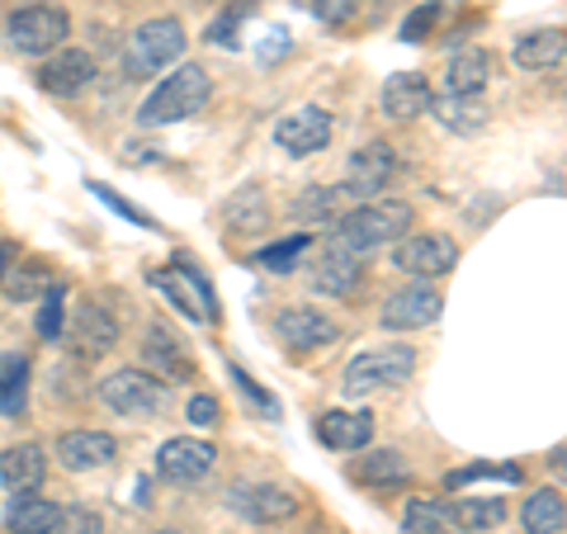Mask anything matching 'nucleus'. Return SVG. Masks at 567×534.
Listing matches in <instances>:
<instances>
[{
  "label": "nucleus",
  "instance_id": "obj_1",
  "mask_svg": "<svg viewBox=\"0 0 567 534\" xmlns=\"http://www.w3.org/2000/svg\"><path fill=\"white\" fill-rule=\"evenodd\" d=\"M412 223H416V208L406 199H364V204H354L341 223H336V246L364 256V251H374V246H388V242L406 237V227Z\"/></svg>",
  "mask_w": 567,
  "mask_h": 534
},
{
  "label": "nucleus",
  "instance_id": "obj_2",
  "mask_svg": "<svg viewBox=\"0 0 567 534\" xmlns=\"http://www.w3.org/2000/svg\"><path fill=\"white\" fill-rule=\"evenodd\" d=\"M208 95H213L208 71L194 66V62H185V66H175L147 100H142L137 123H142V129H166V123H185V119H194V114L204 110Z\"/></svg>",
  "mask_w": 567,
  "mask_h": 534
},
{
  "label": "nucleus",
  "instance_id": "obj_3",
  "mask_svg": "<svg viewBox=\"0 0 567 534\" xmlns=\"http://www.w3.org/2000/svg\"><path fill=\"white\" fill-rule=\"evenodd\" d=\"M71 33V14L52 0H33V6H20L6 20V43L20 52V58H48L58 52L62 39Z\"/></svg>",
  "mask_w": 567,
  "mask_h": 534
},
{
  "label": "nucleus",
  "instance_id": "obj_4",
  "mask_svg": "<svg viewBox=\"0 0 567 534\" xmlns=\"http://www.w3.org/2000/svg\"><path fill=\"white\" fill-rule=\"evenodd\" d=\"M416 369V350L412 346H379V350H360L346 364V398H369L383 388H402Z\"/></svg>",
  "mask_w": 567,
  "mask_h": 534
},
{
  "label": "nucleus",
  "instance_id": "obj_5",
  "mask_svg": "<svg viewBox=\"0 0 567 534\" xmlns=\"http://www.w3.org/2000/svg\"><path fill=\"white\" fill-rule=\"evenodd\" d=\"M100 402L128 421H152L171 402V388L147 369H114L110 379H100Z\"/></svg>",
  "mask_w": 567,
  "mask_h": 534
},
{
  "label": "nucleus",
  "instance_id": "obj_6",
  "mask_svg": "<svg viewBox=\"0 0 567 534\" xmlns=\"http://www.w3.org/2000/svg\"><path fill=\"white\" fill-rule=\"evenodd\" d=\"M185 58V24L175 14H156V20H142L128 39V66L152 76V71H166L171 62Z\"/></svg>",
  "mask_w": 567,
  "mask_h": 534
},
{
  "label": "nucleus",
  "instance_id": "obj_7",
  "mask_svg": "<svg viewBox=\"0 0 567 534\" xmlns=\"http://www.w3.org/2000/svg\"><path fill=\"white\" fill-rule=\"evenodd\" d=\"M393 246H398V251H393V265H398L402 275H412V279H440V275H450L454 265H458V242L445 237V233L398 237Z\"/></svg>",
  "mask_w": 567,
  "mask_h": 534
},
{
  "label": "nucleus",
  "instance_id": "obj_8",
  "mask_svg": "<svg viewBox=\"0 0 567 534\" xmlns=\"http://www.w3.org/2000/svg\"><path fill=\"white\" fill-rule=\"evenodd\" d=\"M223 502H227V511L251 525H284L298 511V496L279 483H233Z\"/></svg>",
  "mask_w": 567,
  "mask_h": 534
},
{
  "label": "nucleus",
  "instance_id": "obj_9",
  "mask_svg": "<svg viewBox=\"0 0 567 534\" xmlns=\"http://www.w3.org/2000/svg\"><path fill=\"white\" fill-rule=\"evenodd\" d=\"M275 336H279V346L308 355V350H327L341 341V322H331L327 312L308 308V302H293V308L275 312Z\"/></svg>",
  "mask_w": 567,
  "mask_h": 534
},
{
  "label": "nucleus",
  "instance_id": "obj_10",
  "mask_svg": "<svg viewBox=\"0 0 567 534\" xmlns=\"http://www.w3.org/2000/svg\"><path fill=\"white\" fill-rule=\"evenodd\" d=\"M393 175H398V152L388 147V142H369V147L350 156V175L336 185V194H350L354 204L379 199V189H388Z\"/></svg>",
  "mask_w": 567,
  "mask_h": 534
},
{
  "label": "nucleus",
  "instance_id": "obj_11",
  "mask_svg": "<svg viewBox=\"0 0 567 534\" xmlns=\"http://www.w3.org/2000/svg\"><path fill=\"white\" fill-rule=\"evenodd\" d=\"M66 331V346L81 355V360H100V355H110L118 346V322L114 312L104 308V302H81L76 312H71V322H62Z\"/></svg>",
  "mask_w": 567,
  "mask_h": 534
},
{
  "label": "nucleus",
  "instance_id": "obj_12",
  "mask_svg": "<svg viewBox=\"0 0 567 534\" xmlns=\"http://www.w3.org/2000/svg\"><path fill=\"white\" fill-rule=\"evenodd\" d=\"M440 312H445V298H440L431 284H406V289L388 294L379 322H383V331H421V327L440 322Z\"/></svg>",
  "mask_w": 567,
  "mask_h": 534
},
{
  "label": "nucleus",
  "instance_id": "obj_13",
  "mask_svg": "<svg viewBox=\"0 0 567 534\" xmlns=\"http://www.w3.org/2000/svg\"><path fill=\"white\" fill-rule=\"evenodd\" d=\"M331 114L322 110V104H303V110H293V114H284L275 123V142L289 156H312V152H322L327 142H331Z\"/></svg>",
  "mask_w": 567,
  "mask_h": 534
},
{
  "label": "nucleus",
  "instance_id": "obj_14",
  "mask_svg": "<svg viewBox=\"0 0 567 534\" xmlns=\"http://www.w3.org/2000/svg\"><path fill=\"white\" fill-rule=\"evenodd\" d=\"M213 464H218V450L194 435H175L156 450V469H162L166 483H199V477L213 473Z\"/></svg>",
  "mask_w": 567,
  "mask_h": 534
},
{
  "label": "nucleus",
  "instance_id": "obj_15",
  "mask_svg": "<svg viewBox=\"0 0 567 534\" xmlns=\"http://www.w3.org/2000/svg\"><path fill=\"white\" fill-rule=\"evenodd\" d=\"M95 76H100V66H95V58H91L85 48H58V52H52V58L39 66V85H43L48 95H58V100L81 95Z\"/></svg>",
  "mask_w": 567,
  "mask_h": 534
},
{
  "label": "nucleus",
  "instance_id": "obj_16",
  "mask_svg": "<svg viewBox=\"0 0 567 534\" xmlns=\"http://www.w3.org/2000/svg\"><path fill=\"white\" fill-rule=\"evenodd\" d=\"M156 284L171 294V302H181V308L194 317V322H213L218 317V302H213V289H208V279L194 270L189 260H175L171 270L156 275Z\"/></svg>",
  "mask_w": 567,
  "mask_h": 534
},
{
  "label": "nucleus",
  "instance_id": "obj_17",
  "mask_svg": "<svg viewBox=\"0 0 567 534\" xmlns=\"http://www.w3.org/2000/svg\"><path fill=\"white\" fill-rule=\"evenodd\" d=\"M142 360H147V373H156V379H171V383L194 379V355L185 350L181 336L166 331L162 322L147 327V341H142Z\"/></svg>",
  "mask_w": 567,
  "mask_h": 534
},
{
  "label": "nucleus",
  "instance_id": "obj_18",
  "mask_svg": "<svg viewBox=\"0 0 567 534\" xmlns=\"http://www.w3.org/2000/svg\"><path fill=\"white\" fill-rule=\"evenodd\" d=\"M431 100H435L431 81L416 76V71H398V76H388L383 81V95H379L383 114L393 119V123H412L421 114H431Z\"/></svg>",
  "mask_w": 567,
  "mask_h": 534
},
{
  "label": "nucleus",
  "instance_id": "obj_19",
  "mask_svg": "<svg viewBox=\"0 0 567 534\" xmlns=\"http://www.w3.org/2000/svg\"><path fill=\"white\" fill-rule=\"evenodd\" d=\"M114 454H118V440L110 431H66L58 440V464L66 473L104 469V464H114Z\"/></svg>",
  "mask_w": 567,
  "mask_h": 534
},
{
  "label": "nucleus",
  "instance_id": "obj_20",
  "mask_svg": "<svg viewBox=\"0 0 567 534\" xmlns=\"http://www.w3.org/2000/svg\"><path fill=\"white\" fill-rule=\"evenodd\" d=\"M360 279H364L360 256L331 242L327 251H322V260H317V270H312V289L317 294H331V298H346V294L360 289Z\"/></svg>",
  "mask_w": 567,
  "mask_h": 534
},
{
  "label": "nucleus",
  "instance_id": "obj_21",
  "mask_svg": "<svg viewBox=\"0 0 567 534\" xmlns=\"http://www.w3.org/2000/svg\"><path fill=\"white\" fill-rule=\"evenodd\" d=\"M317 440H322L327 450L354 454L374 440V417L369 412H322L317 417Z\"/></svg>",
  "mask_w": 567,
  "mask_h": 534
},
{
  "label": "nucleus",
  "instance_id": "obj_22",
  "mask_svg": "<svg viewBox=\"0 0 567 534\" xmlns=\"http://www.w3.org/2000/svg\"><path fill=\"white\" fill-rule=\"evenodd\" d=\"M43 477H48L43 444H10V450L0 454V483L10 492H39Z\"/></svg>",
  "mask_w": 567,
  "mask_h": 534
},
{
  "label": "nucleus",
  "instance_id": "obj_23",
  "mask_svg": "<svg viewBox=\"0 0 567 534\" xmlns=\"http://www.w3.org/2000/svg\"><path fill=\"white\" fill-rule=\"evenodd\" d=\"M563 52H567V33L554 24V29H529V33H520L516 48H511V58H516L520 71H548V66L563 62Z\"/></svg>",
  "mask_w": 567,
  "mask_h": 534
},
{
  "label": "nucleus",
  "instance_id": "obj_24",
  "mask_svg": "<svg viewBox=\"0 0 567 534\" xmlns=\"http://www.w3.org/2000/svg\"><path fill=\"white\" fill-rule=\"evenodd\" d=\"M431 110H435V119L445 123L450 133H458V137L483 133V129H487V114H492L483 95H440V100H431Z\"/></svg>",
  "mask_w": 567,
  "mask_h": 534
},
{
  "label": "nucleus",
  "instance_id": "obj_25",
  "mask_svg": "<svg viewBox=\"0 0 567 534\" xmlns=\"http://www.w3.org/2000/svg\"><path fill=\"white\" fill-rule=\"evenodd\" d=\"M487 76H492L487 48H464V52H454L450 66H445V95H483Z\"/></svg>",
  "mask_w": 567,
  "mask_h": 534
},
{
  "label": "nucleus",
  "instance_id": "obj_26",
  "mask_svg": "<svg viewBox=\"0 0 567 534\" xmlns=\"http://www.w3.org/2000/svg\"><path fill=\"white\" fill-rule=\"evenodd\" d=\"M350 477L354 483H364V487H398V483L412 477V464H406L398 450H369V454H360L350 464Z\"/></svg>",
  "mask_w": 567,
  "mask_h": 534
},
{
  "label": "nucleus",
  "instance_id": "obj_27",
  "mask_svg": "<svg viewBox=\"0 0 567 534\" xmlns=\"http://www.w3.org/2000/svg\"><path fill=\"white\" fill-rule=\"evenodd\" d=\"M520 525H525V534H563V525H567L563 487H539V492H529L525 506H520Z\"/></svg>",
  "mask_w": 567,
  "mask_h": 534
},
{
  "label": "nucleus",
  "instance_id": "obj_28",
  "mask_svg": "<svg viewBox=\"0 0 567 534\" xmlns=\"http://www.w3.org/2000/svg\"><path fill=\"white\" fill-rule=\"evenodd\" d=\"M29 407V360L24 355H0V417L20 421Z\"/></svg>",
  "mask_w": 567,
  "mask_h": 534
},
{
  "label": "nucleus",
  "instance_id": "obj_29",
  "mask_svg": "<svg viewBox=\"0 0 567 534\" xmlns=\"http://www.w3.org/2000/svg\"><path fill=\"white\" fill-rule=\"evenodd\" d=\"M223 223L237 227V233H260V227H270V204L256 185H246L223 204Z\"/></svg>",
  "mask_w": 567,
  "mask_h": 534
},
{
  "label": "nucleus",
  "instance_id": "obj_30",
  "mask_svg": "<svg viewBox=\"0 0 567 534\" xmlns=\"http://www.w3.org/2000/svg\"><path fill=\"white\" fill-rule=\"evenodd\" d=\"M58 521H62V506L48 502V496H33V492H24L20 502H14V511H10V530L14 534H52Z\"/></svg>",
  "mask_w": 567,
  "mask_h": 534
},
{
  "label": "nucleus",
  "instance_id": "obj_31",
  "mask_svg": "<svg viewBox=\"0 0 567 534\" xmlns=\"http://www.w3.org/2000/svg\"><path fill=\"white\" fill-rule=\"evenodd\" d=\"M445 511H450V521L458 530H502V521H506L502 496H473V502H454Z\"/></svg>",
  "mask_w": 567,
  "mask_h": 534
},
{
  "label": "nucleus",
  "instance_id": "obj_32",
  "mask_svg": "<svg viewBox=\"0 0 567 534\" xmlns=\"http://www.w3.org/2000/svg\"><path fill=\"white\" fill-rule=\"evenodd\" d=\"M445 525H450V511L440 502H425V496H412V502H406V515H402L406 534H440Z\"/></svg>",
  "mask_w": 567,
  "mask_h": 534
},
{
  "label": "nucleus",
  "instance_id": "obj_33",
  "mask_svg": "<svg viewBox=\"0 0 567 534\" xmlns=\"http://www.w3.org/2000/svg\"><path fill=\"white\" fill-rule=\"evenodd\" d=\"M468 483H520V469L516 464H473V469H454L445 477V487H468Z\"/></svg>",
  "mask_w": 567,
  "mask_h": 534
},
{
  "label": "nucleus",
  "instance_id": "obj_34",
  "mask_svg": "<svg viewBox=\"0 0 567 534\" xmlns=\"http://www.w3.org/2000/svg\"><path fill=\"white\" fill-rule=\"evenodd\" d=\"M52 289V275L43 270V265H14V275H10V298L14 302H29V298H39V294H48Z\"/></svg>",
  "mask_w": 567,
  "mask_h": 534
},
{
  "label": "nucleus",
  "instance_id": "obj_35",
  "mask_svg": "<svg viewBox=\"0 0 567 534\" xmlns=\"http://www.w3.org/2000/svg\"><path fill=\"white\" fill-rule=\"evenodd\" d=\"M303 251H308V237L298 233V237L279 242V246H265V251H260L256 260H260V265H265V270H270V275H289V270H293V260L303 256Z\"/></svg>",
  "mask_w": 567,
  "mask_h": 534
},
{
  "label": "nucleus",
  "instance_id": "obj_36",
  "mask_svg": "<svg viewBox=\"0 0 567 534\" xmlns=\"http://www.w3.org/2000/svg\"><path fill=\"white\" fill-rule=\"evenodd\" d=\"M440 14H445V6H440V0H425V6H416V10L402 20V43H425V33L440 24Z\"/></svg>",
  "mask_w": 567,
  "mask_h": 534
},
{
  "label": "nucleus",
  "instance_id": "obj_37",
  "mask_svg": "<svg viewBox=\"0 0 567 534\" xmlns=\"http://www.w3.org/2000/svg\"><path fill=\"white\" fill-rule=\"evenodd\" d=\"M52 534H104V521L91 506H62V521Z\"/></svg>",
  "mask_w": 567,
  "mask_h": 534
},
{
  "label": "nucleus",
  "instance_id": "obj_38",
  "mask_svg": "<svg viewBox=\"0 0 567 534\" xmlns=\"http://www.w3.org/2000/svg\"><path fill=\"white\" fill-rule=\"evenodd\" d=\"M62 322H66V312H62V289H48L43 302H39V336H43V341H58Z\"/></svg>",
  "mask_w": 567,
  "mask_h": 534
},
{
  "label": "nucleus",
  "instance_id": "obj_39",
  "mask_svg": "<svg viewBox=\"0 0 567 534\" xmlns=\"http://www.w3.org/2000/svg\"><path fill=\"white\" fill-rule=\"evenodd\" d=\"M354 10H360V0H312V14H317V20H322L327 29L350 24Z\"/></svg>",
  "mask_w": 567,
  "mask_h": 534
},
{
  "label": "nucleus",
  "instance_id": "obj_40",
  "mask_svg": "<svg viewBox=\"0 0 567 534\" xmlns=\"http://www.w3.org/2000/svg\"><path fill=\"white\" fill-rule=\"evenodd\" d=\"M185 421H189V425H218V421H223L218 398H213V393H194V398L185 402Z\"/></svg>",
  "mask_w": 567,
  "mask_h": 534
},
{
  "label": "nucleus",
  "instance_id": "obj_41",
  "mask_svg": "<svg viewBox=\"0 0 567 534\" xmlns=\"http://www.w3.org/2000/svg\"><path fill=\"white\" fill-rule=\"evenodd\" d=\"M246 14H251V6H233V10H223L218 20H213L208 39H213V43H223V48H233V43H237V39H233V33H237V20H246Z\"/></svg>",
  "mask_w": 567,
  "mask_h": 534
},
{
  "label": "nucleus",
  "instance_id": "obj_42",
  "mask_svg": "<svg viewBox=\"0 0 567 534\" xmlns=\"http://www.w3.org/2000/svg\"><path fill=\"white\" fill-rule=\"evenodd\" d=\"M233 379H237V388H241V398H251V402L260 407V417H275V412H279L275 398H270V393H260V388L251 383V373H246V369H237V364H233Z\"/></svg>",
  "mask_w": 567,
  "mask_h": 534
},
{
  "label": "nucleus",
  "instance_id": "obj_43",
  "mask_svg": "<svg viewBox=\"0 0 567 534\" xmlns=\"http://www.w3.org/2000/svg\"><path fill=\"white\" fill-rule=\"evenodd\" d=\"M95 194H100V199H104V204H110L114 213H123V218H133L137 227H152V218H147V213H137L133 204H123V199H118V194H114L110 185H95Z\"/></svg>",
  "mask_w": 567,
  "mask_h": 534
},
{
  "label": "nucleus",
  "instance_id": "obj_44",
  "mask_svg": "<svg viewBox=\"0 0 567 534\" xmlns=\"http://www.w3.org/2000/svg\"><path fill=\"white\" fill-rule=\"evenodd\" d=\"M279 52H289V33H279V29H275V33H270V43L260 48V58H265V62H275Z\"/></svg>",
  "mask_w": 567,
  "mask_h": 534
},
{
  "label": "nucleus",
  "instance_id": "obj_45",
  "mask_svg": "<svg viewBox=\"0 0 567 534\" xmlns=\"http://www.w3.org/2000/svg\"><path fill=\"white\" fill-rule=\"evenodd\" d=\"M10 260H14V246H10V242H0V275L10 270Z\"/></svg>",
  "mask_w": 567,
  "mask_h": 534
},
{
  "label": "nucleus",
  "instance_id": "obj_46",
  "mask_svg": "<svg viewBox=\"0 0 567 534\" xmlns=\"http://www.w3.org/2000/svg\"><path fill=\"white\" fill-rule=\"evenodd\" d=\"M156 534H181V530H156Z\"/></svg>",
  "mask_w": 567,
  "mask_h": 534
},
{
  "label": "nucleus",
  "instance_id": "obj_47",
  "mask_svg": "<svg viewBox=\"0 0 567 534\" xmlns=\"http://www.w3.org/2000/svg\"><path fill=\"white\" fill-rule=\"evenodd\" d=\"M440 534H450V530H440Z\"/></svg>",
  "mask_w": 567,
  "mask_h": 534
}]
</instances>
